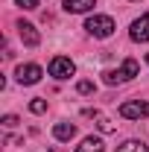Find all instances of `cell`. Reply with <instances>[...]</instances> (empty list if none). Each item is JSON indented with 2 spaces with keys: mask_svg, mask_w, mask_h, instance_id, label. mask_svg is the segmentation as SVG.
I'll list each match as a JSON object with an SVG mask.
<instances>
[{
  "mask_svg": "<svg viewBox=\"0 0 149 152\" xmlns=\"http://www.w3.org/2000/svg\"><path fill=\"white\" fill-rule=\"evenodd\" d=\"M85 29H88V35H93V38H111L117 26H114L111 15H91V18L85 20Z\"/></svg>",
  "mask_w": 149,
  "mask_h": 152,
  "instance_id": "1",
  "label": "cell"
},
{
  "mask_svg": "<svg viewBox=\"0 0 149 152\" xmlns=\"http://www.w3.org/2000/svg\"><path fill=\"white\" fill-rule=\"evenodd\" d=\"M137 70H140V64L134 61V58H126L117 70H105V85H120V82H129V79H134L137 76Z\"/></svg>",
  "mask_w": 149,
  "mask_h": 152,
  "instance_id": "2",
  "label": "cell"
},
{
  "mask_svg": "<svg viewBox=\"0 0 149 152\" xmlns=\"http://www.w3.org/2000/svg\"><path fill=\"white\" fill-rule=\"evenodd\" d=\"M120 117H126V120L149 117V102H143V99H129V102H123V105H120Z\"/></svg>",
  "mask_w": 149,
  "mask_h": 152,
  "instance_id": "3",
  "label": "cell"
},
{
  "mask_svg": "<svg viewBox=\"0 0 149 152\" xmlns=\"http://www.w3.org/2000/svg\"><path fill=\"white\" fill-rule=\"evenodd\" d=\"M73 73H76V64L67 56H56L50 61V76H53V79H70Z\"/></svg>",
  "mask_w": 149,
  "mask_h": 152,
  "instance_id": "4",
  "label": "cell"
},
{
  "mask_svg": "<svg viewBox=\"0 0 149 152\" xmlns=\"http://www.w3.org/2000/svg\"><path fill=\"white\" fill-rule=\"evenodd\" d=\"M41 73H44V70H41L38 64H20L18 70H15V79H18L20 85H35L38 79H41Z\"/></svg>",
  "mask_w": 149,
  "mask_h": 152,
  "instance_id": "5",
  "label": "cell"
},
{
  "mask_svg": "<svg viewBox=\"0 0 149 152\" xmlns=\"http://www.w3.org/2000/svg\"><path fill=\"white\" fill-rule=\"evenodd\" d=\"M18 35H20V41H23L26 47H38V44H41L38 29L32 26V23H26V20H20V23H18Z\"/></svg>",
  "mask_w": 149,
  "mask_h": 152,
  "instance_id": "6",
  "label": "cell"
},
{
  "mask_svg": "<svg viewBox=\"0 0 149 152\" xmlns=\"http://www.w3.org/2000/svg\"><path fill=\"white\" fill-rule=\"evenodd\" d=\"M129 35H131V41H149V15H140V18L131 23V29H129Z\"/></svg>",
  "mask_w": 149,
  "mask_h": 152,
  "instance_id": "7",
  "label": "cell"
},
{
  "mask_svg": "<svg viewBox=\"0 0 149 152\" xmlns=\"http://www.w3.org/2000/svg\"><path fill=\"white\" fill-rule=\"evenodd\" d=\"M93 6H96V0H64V12H73V15L91 12Z\"/></svg>",
  "mask_w": 149,
  "mask_h": 152,
  "instance_id": "8",
  "label": "cell"
},
{
  "mask_svg": "<svg viewBox=\"0 0 149 152\" xmlns=\"http://www.w3.org/2000/svg\"><path fill=\"white\" fill-rule=\"evenodd\" d=\"M73 134H76L73 123H56V126H53V137H56V140H70Z\"/></svg>",
  "mask_w": 149,
  "mask_h": 152,
  "instance_id": "9",
  "label": "cell"
},
{
  "mask_svg": "<svg viewBox=\"0 0 149 152\" xmlns=\"http://www.w3.org/2000/svg\"><path fill=\"white\" fill-rule=\"evenodd\" d=\"M76 152H105V146H102L99 137H85V140L76 146Z\"/></svg>",
  "mask_w": 149,
  "mask_h": 152,
  "instance_id": "10",
  "label": "cell"
},
{
  "mask_svg": "<svg viewBox=\"0 0 149 152\" xmlns=\"http://www.w3.org/2000/svg\"><path fill=\"white\" fill-rule=\"evenodd\" d=\"M88 117H93V120H96V126H99V132H105V134H111V132H114L111 120H108V117H102L99 111H88Z\"/></svg>",
  "mask_w": 149,
  "mask_h": 152,
  "instance_id": "11",
  "label": "cell"
},
{
  "mask_svg": "<svg viewBox=\"0 0 149 152\" xmlns=\"http://www.w3.org/2000/svg\"><path fill=\"white\" fill-rule=\"evenodd\" d=\"M117 152H149V149H146V143H143V140H126Z\"/></svg>",
  "mask_w": 149,
  "mask_h": 152,
  "instance_id": "12",
  "label": "cell"
},
{
  "mask_svg": "<svg viewBox=\"0 0 149 152\" xmlns=\"http://www.w3.org/2000/svg\"><path fill=\"white\" fill-rule=\"evenodd\" d=\"M29 111L32 114H44L47 111V102H44V99H32V102H29Z\"/></svg>",
  "mask_w": 149,
  "mask_h": 152,
  "instance_id": "13",
  "label": "cell"
},
{
  "mask_svg": "<svg viewBox=\"0 0 149 152\" xmlns=\"http://www.w3.org/2000/svg\"><path fill=\"white\" fill-rule=\"evenodd\" d=\"M76 91H79V94H93V82H88V79H82V82L76 85Z\"/></svg>",
  "mask_w": 149,
  "mask_h": 152,
  "instance_id": "14",
  "label": "cell"
},
{
  "mask_svg": "<svg viewBox=\"0 0 149 152\" xmlns=\"http://www.w3.org/2000/svg\"><path fill=\"white\" fill-rule=\"evenodd\" d=\"M15 3H18L20 9H38V3H41V0H15Z\"/></svg>",
  "mask_w": 149,
  "mask_h": 152,
  "instance_id": "15",
  "label": "cell"
},
{
  "mask_svg": "<svg viewBox=\"0 0 149 152\" xmlns=\"http://www.w3.org/2000/svg\"><path fill=\"white\" fill-rule=\"evenodd\" d=\"M3 126H6V129H15V126H18V117H15V114H6V117H3Z\"/></svg>",
  "mask_w": 149,
  "mask_h": 152,
  "instance_id": "16",
  "label": "cell"
},
{
  "mask_svg": "<svg viewBox=\"0 0 149 152\" xmlns=\"http://www.w3.org/2000/svg\"><path fill=\"white\" fill-rule=\"evenodd\" d=\"M146 64H149V53H146Z\"/></svg>",
  "mask_w": 149,
  "mask_h": 152,
  "instance_id": "17",
  "label": "cell"
}]
</instances>
